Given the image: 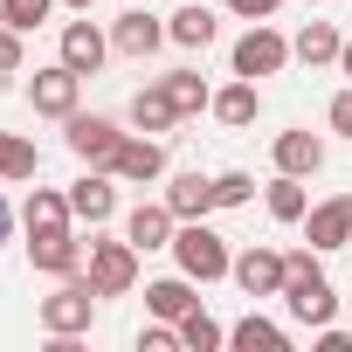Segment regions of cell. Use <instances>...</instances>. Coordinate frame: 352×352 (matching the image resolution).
I'll return each instance as SVG.
<instances>
[{"label": "cell", "mask_w": 352, "mask_h": 352, "mask_svg": "<svg viewBox=\"0 0 352 352\" xmlns=\"http://www.w3.org/2000/svg\"><path fill=\"white\" fill-rule=\"evenodd\" d=\"M283 304H290V318H297V324H331V318H338V297H331V283H324V270H318V256H311V249H304V256H290Z\"/></svg>", "instance_id": "cell-1"}, {"label": "cell", "mask_w": 352, "mask_h": 352, "mask_svg": "<svg viewBox=\"0 0 352 352\" xmlns=\"http://www.w3.org/2000/svg\"><path fill=\"white\" fill-rule=\"evenodd\" d=\"M173 256H180V270H187L194 283H214V276H228V270H235L228 242H221L208 221H180V228H173Z\"/></svg>", "instance_id": "cell-2"}, {"label": "cell", "mask_w": 352, "mask_h": 352, "mask_svg": "<svg viewBox=\"0 0 352 352\" xmlns=\"http://www.w3.org/2000/svg\"><path fill=\"white\" fill-rule=\"evenodd\" d=\"M90 318H97V283L90 276H63V290L42 297V331H56V338L90 331Z\"/></svg>", "instance_id": "cell-3"}, {"label": "cell", "mask_w": 352, "mask_h": 352, "mask_svg": "<svg viewBox=\"0 0 352 352\" xmlns=\"http://www.w3.org/2000/svg\"><path fill=\"white\" fill-rule=\"evenodd\" d=\"M283 63H290V42H283L270 21H256V28L235 42V76H249V83H256V76H276Z\"/></svg>", "instance_id": "cell-4"}, {"label": "cell", "mask_w": 352, "mask_h": 352, "mask_svg": "<svg viewBox=\"0 0 352 352\" xmlns=\"http://www.w3.org/2000/svg\"><path fill=\"white\" fill-rule=\"evenodd\" d=\"M90 283H97V297H124L138 283V249L131 242H90Z\"/></svg>", "instance_id": "cell-5"}, {"label": "cell", "mask_w": 352, "mask_h": 352, "mask_svg": "<svg viewBox=\"0 0 352 352\" xmlns=\"http://www.w3.org/2000/svg\"><path fill=\"white\" fill-rule=\"evenodd\" d=\"M228 276H235L249 297H283L290 256H276V249H263V242H256V249H242V256H235V270H228Z\"/></svg>", "instance_id": "cell-6"}, {"label": "cell", "mask_w": 352, "mask_h": 352, "mask_svg": "<svg viewBox=\"0 0 352 352\" xmlns=\"http://www.w3.org/2000/svg\"><path fill=\"white\" fill-rule=\"evenodd\" d=\"M63 124H69V152H76V159H90V166H111V152H118V138H124L111 118H97V111H69Z\"/></svg>", "instance_id": "cell-7"}, {"label": "cell", "mask_w": 352, "mask_h": 352, "mask_svg": "<svg viewBox=\"0 0 352 352\" xmlns=\"http://www.w3.org/2000/svg\"><path fill=\"white\" fill-rule=\"evenodd\" d=\"M111 180H131V187H145V180H159L166 173V145L159 138H118V152H111Z\"/></svg>", "instance_id": "cell-8"}, {"label": "cell", "mask_w": 352, "mask_h": 352, "mask_svg": "<svg viewBox=\"0 0 352 352\" xmlns=\"http://www.w3.org/2000/svg\"><path fill=\"white\" fill-rule=\"evenodd\" d=\"M28 263L42 276H76L83 270V242L69 228H42V235H28Z\"/></svg>", "instance_id": "cell-9"}, {"label": "cell", "mask_w": 352, "mask_h": 352, "mask_svg": "<svg viewBox=\"0 0 352 352\" xmlns=\"http://www.w3.org/2000/svg\"><path fill=\"white\" fill-rule=\"evenodd\" d=\"M76 83H83V76H76L69 63H56V69H35V83H28V104H35L42 118H69V111H76Z\"/></svg>", "instance_id": "cell-10"}, {"label": "cell", "mask_w": 352, "mask_h": 352, "mask_svg": "<svg viewBox=\"0 0 352 352\" xmlns=\"http://www.w3.org/2000/svg\"><path fill=\"white\" fill-rule=\"evenodd\" d=\"M173 228H180V214H173L166 201H145L124 214V242L131 249H173Z\"/></svg>", "instance_id": "cell-11"}, {"label": "cell", "mask_w": 352, "mask_h": 352, "mask_svg": "<svg viewBox=\"0 0 352 352\" xmlns=\"http://www.w3.org/2000/svg\"><path fill=\"white\" fill-rule=\"evenodd\" d=\"M159 42H166V28H159V14H145V8H124V14H118V28H111V49H118V56H131V63H145Z\"/></svg>", "instance_id": "cell-12"}, {"label": "cell", "mask_w": 352, "mask_h": 352, "mask_svg": "<svg viewBox=\"0 0 352 352\" xmlns=\"http://www.w3.org/2000/svg\"><path fill=\"white\" fill-rule=\"evenodd\" d=\"M304 235H311V249H345V242H352V194L318 201V208L304 214Z\"/></svg>", "instance_id": "cell-13"}, {"label": "cell", "mask_w": 352, "mask_h": 352, "mask_svg": "<svg viewBox=\"0 0 352 352\" xmlns=\"http://www.w3.org/2000/svg\"><path fill=\"white\" fill-rule=\"evenodd\" d=\"M194 304H201V297H194V276H187V270H180V276L145 283V311H152V318H166V324H180Z\"/></svg>", "instance_id": "cell-14"}, {"label": "cell", "mask_w": 352, "mask_h": 352, "mask_svg": "<svg viewBox=\"0 0 352 352\" xmlns=\"http://www.w3.org/2000/svg\"><path fill=\"white\" fill-rule=\"evenodd\" d=\"M69 214H76V221H90V228H97V221H111V214H118V187L104 180V173H83V180L69 187Z\"/></svg>", "instance_id": "cell-15"}, {"label": "cell", "mask_w": 352, "mask_h": 352, "mask_svg": "<svg viewBox=\"0 0 352 352\" xmlns=\"http://www.w3.org/2000/svg\"><path fill=\"white\" fill-rule=\"evenodd\" d=\"M104 56H111V42H104L90 21H69V28H63V63H69L76 76H97V69H104Z\"/></svg>", "instance_id": "cell-16"}, {"label": "cell", "mask_w": 352, "mask_h": 352, "mask_svg": "<svg viewBox=\"0 0 352 352\" xmlns=\"http://www.w3.org/2000/svg\"><path fill=\"white\" fill-rule=\"evenodd\" d=\"M318 166H324V138H318V131H283V138H276V173L311 180Z\"/></svg>", "instance_id": "cell-17"}, {"label": "cell", "mask_w": 352, "mask_h": 352, "mask_svg": "<svg viewBox=\"0 0 352 352\" xmlns=\"http://www.w3.org/2000/svg\"><path fill=\"white\" fill-rule=\"evenodd\" d=\"M338 49H345V35H338L331 21H304V28H297V42H290V56H297L304 69H318V63H338Z\"/></svg>", "instance_id": "cell-18"}, {"label": "cell", "mask_w": 352, "mask_h": 352, "mask_svg": "<svg viewBox=\"0 0 352 352\" xmlns=\"http://www.w3.org/2000/svg\"><path fill=\"white\" fill-rule=\"evenodd\" d=\"M166 208L180 214V221H208V208H214V180H201V173H180V180L166 187Z\"/></svg>", "instance_id": "cell-19"}, {"label": "cell", "mask_w": 352, "mask_h": 352, "mask_svg": "<svg viewBox=\"0 0 352 352\" xmlns=\"http://www.w3.org/2000/svg\"><path fill=\"white\" fill-rule=\"evenodd\" d=\"M42 173V152H35V138H21V131H0V180H35Z\"/></svg>", "instance_id": "cell-20"}, {"label": "cell", "mask_w": 352, "mask_h": 352, "mask_svg": "<svg viewBox=\"0 0 352 352\" xmlns=\"http://www.w3.org/2000/svg\"><path fill=\"white\" fill-rule=\"evenodd\" d=\"M173 118H180V111H173L166 83H145V90L131 97V124H138V131H173Z\"/></svg>", "instance_id": "cell-21"}, {"label": "cell", "mask_w": 352, "mask_h": 352, "mask_svg": "<svg viewBox=\"0 0 352 352\" xmlns=\"http://www.w3.org/2000/svg\"><path fill=\"white\" fill-rule=\"evenodd\" d=\"M180 49H208L214 42V14H208V0H187L180 14H173V28H166Z\"/></svg>", "instance_id": "cell-22"}, {"label": "cell", "mask_w": 352, "mask_h": 352, "mask_svg": "<svg viewBox=\"0 0 352 352\" xmlns=\"http://www.w3.org/2000/svg\"><path fill=\"white\" fill-rule=\"evenodd\" d=\"M256 111H263V97H256V83H249V76H242V83H228V90L214 97V118H221V124H235V131H242V124H256Z\"/></svg>", "instance_id": "cell-23"}, {"label": "cell", "mask_w": 352, "mask_h": 352, "mask_svg": "<svg viewBox=\"0 0 352 352\" xmlns=\"http://www.w3.org/2000/svg\"><path fill=\"white\" fill-rule=\"evenodd\" d=\"M42 228H69V194H56V187L28 194V235H42Z\"/></svg>", "instance_id": "cell-24"}, {"label": "cell", "mask_w": 352, "mask_h": 352, "mask_svg": "<svg viewBox=\"0 0 352 352\" xmlns=\"http://www.w3.org/2000/svg\"><path fill=\"white\" fill-rule=\"evenodd\" d=\"M228 338H235L242 352H283V345H290V331H283V324H270V318H256V311H249Z\"/></svg>", "instance_id": "cell-25"}, {"label": "cell", "mask_w": 352, "mask_h": 352, "mask_svg": "<svg viewBox=\"0 0 352 352\" xmlns=\"http://www.w3.org/2000/svg\"><path fill=\"white\" fill-rule=\"evenodd\" d=\"M166 83V97H173V111H180V118H194V111H208L214 97H208V83L194 76V69H173V76H159Z\"/></svg>", "instance_id": "cell-26"}, {"label": "cell", "mask_w": 352, "mask_h": 352, "mask_svg": "<svg viewBox=\"0 0 352 352\" xmlns=\"http://www.w3.org/2000/svg\"><path fill=\"white\" fill-rule=\"evenodd\" d=\"M270 214H276V221H304V214H311L297 173H276V180H270Z\"/></svg>", "instance_id": "cell-27"}, {"label": "cell", "mask_w": 352, "mask_h": 352, "mask_svg": "<svg viewBox=\"0 0 352 352\" xmlns=\"http://www.w3.org/2000/svg\"><path fill=\"white\" fill-rule=\"evenodd\" d=\"M221 338H228V331H221V324H214V318H208L201 304H194V311L180 318V345H194V352H214Z\"/></svg>", "instance_id": "cell-28"}, {"label": "cell", "mask_w": 352, "mask_h": 352, "mask_svg": "<svg viewBox=\"0 0 352 352\" xmlns=\"http://www.w3.org/2000/svg\"><path fill=\"white\" fill-rule=\"evenodd\" d=\"M49 8H56V0H0V14H8V28H14V35L42 28V21H49Z\"/></svg>", "instance_id": "cell-29"}, {"label": "cell", "mask_w": 352, "mask_h": 352, "mask_svg": "<svg viewBox=\"0 0 352 352\" xmlns=\"http://www.w3.org/2000/svg\"><path fill=\"white\" fill-rule=\"evenodd\" d=\"M242 201H256L249 173H214V208H242Z\"/></svg>", "instance_id": "cell-30"}, {"label": "cell", "mask_w": 352, "mask_h": 352, "mask_svg": "<svg viewBox=\"0 0 352 352\" xmlns=\"http://www.w3.org/2000/svg\"><path fill=\"white\" fill-rule=\"evenodd\" d=\"M138 345H145V352H173V345H180V324H166V318H159V324L138 331Z\"/></svg>", "instance_id": "cell-31"}, {"label": "cell", "mask_w": 352, "mask_h": 352, "mask_svg": "<svg viewBox=\"0 0 352 352\" xmlns=\"http://www.w3.org/2000/svg\"><path fill=\"white\" fill-rule=\"evenodd\" d=\"M0 76H21V35L14 28L0 35Z\"/></svg>", "instance_id": "cell-32"}, {"label": "cell", "mask_w": 352, "mask_h": 352, "mask_svg": "<svg viewBox=\"0 0 352 352\" xmlns=\"http://www.w3.org/2000/svg\"><path fill=\"white\" fill-rule=\"evenodd\" d=\"M331 131H338V138H352V90H338V97H331Z\"/></svg>", "instance_id": "cell-33"}, {"label": "cell", "mask_w": 352, "mask_h": 352, "mask_svg": "<svg viewBox=\"0 0 352 352\" xmlns=\"http://www.w3.org/2000/svg\"><path fill=\"white\" fill-rule=\"evenodd\" d=\"M228 8H235V14H242V21H270V14H276V8H283V0H228Z\"/></svg>", "instance_id": "cell-34"}, {"label": "cell", "mask_w": 352, "mask_h": 352, "mask_svg": "<svg viewBox=\"0 0 352 352\" xmlns=\"http://www.w3.org/2000/svg\"><path fill=\"white\" fill-rule=\"evenodd\" d=\"M345 345H352V338H345L338 324H318V352H345Z\"/></svg>", "instance_id": "cell-35"}, {"label": "cell", "mask_w": 352, "mask_h": 352, "mask_svg": "<svg viewBox=\"0 0 352 352\" xmlns=\"http://www.w3.org/2000/svg\"><path fill=\"white\" fill-rule=\"evenodd\" d=\"M8 228H14V208H8V194H0V242H8Z\"/></svg>", "instance_id": "cell-36"}, {"label": "cell", "mask_w": 352, "mask_h": 352, "mask_svg": "<svg viewBox=\"0 0 352 352\" xmlns=\"http://www.w3.org/2000/svg\"><path fill=\"white\" fill-rule=\"evenodd\" d=\"M338 69H345V76H352V42H345V49H338Z\"/></svg>", "instance_id": "cell-37"}, {"label": "cell", "mask_w": 352, "mask_h": 352, "mask_svg": "<svg viewBox=\"0 0 352 352\" xmlns=\"http://www.w3.org/2000/svg\"><path fill=\"white\" fill-rule=\"evenodd\" d=\"M0 35H8V14H0Z\"/></svg>", "instance_id": "cell-38"}, {"label": "cell", "mask_w": 352, "mask_h": 352, "mask_svg": "<svg viewBox=\"0 0 352 352\" xmlns=\"http://www.w3.org/2000/svg\"><path fill=\"white\" fill-rule=\"evenodd\" d=\"M69 8H90V0H69Z\"/></svg>", "instance_id": "cell-39"}, {"label": "cell", "mask_w": 352, "mask_h": 352, "mask_svg": "<svg viewBox=\"0 0 352 352\" xmlns=\"http://www.w3.org/2000/svg\"><path fill=\"white\" fill-rule=\"evenodd\" d=\"M311 8H318V0H311Z\"/></svg>", "instance_id": "cell-40"}]
</instances>
